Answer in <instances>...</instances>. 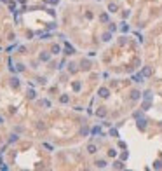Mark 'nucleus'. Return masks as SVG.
Segmentation results:
<instances>
[{
	"mask_svg": "<svg viewBox=\"0 0 162 171\" xmlns=\"http://www.w3.org/2000/svg\"><path fill=\"white\" fill-rule=\"evenodd\" d=\"M71 87H73V91H75V93H78V91H80V87H82V84H80L78 80H75V82L71 84Z\"/></svg>",
	"mask_w": 162,
	"mask_h": 171,
	"instance_id": "obj_10",
	"label": "nucleus"
},
{
	"mask_svg": "<svg viewBox=\"0 0 162 171\" xmlns=\"http://www.w3.org/2000/svg\"><path fill=\"white\" fill-rule=\"evenodd\" d=\"M127 157H129V154H127V152H122V154H120V159H122V161H126Z\"/></svg>",
	"mask_w": 162,
	"mask_h": 171,
	"instance_id": "obj_30",
	"label": "nucleus"
},
{
	"mask_svg": "<svg viewBox=\"0 0 162 171\" xmlns=\"http://www.w3.org/2000/svg\"><path fill=\"white\" fill-rule=\"evenodd\" d=\"M59 101H61V103H68V101H70V96H68V94H61V96H59Z\"/></svg>",
	"mask_w": 162,
	"mask_h": 171,
	"instance_id": "obj_17",
	"label": "nucleus"
},
{
	"mask_svg": "<svg viewBox=\"0 0 162 171\" xmlns=\"http://www.w3.org/2000/svg\"><path fill=\"white\" fill-rule=\"evenodd\" d=\"M152 107V100H145V103L141 105V110H148Z\"/></svg>",
	"mask_w": 162,
	"mask_h": 171,
	"instance_id": "obj_12",
	"label": "nucleus"
},
{
	"mask_svg": "<svg viewBox=\"0 0 162 171\" xmlns=\"http://www.w3.org/2000/svg\"><path fill=\"white\" fill-rule=\"evenodd\" d=\"M59 51H61L59 46H52V47H51V53H52V54H59Z\"/></svg>",
	"mask_w": 162,
	"mask_h": 171,
	"instance_id": "obj_18",
	"label": "nucleus"
},
{
	"mask_svg": "<svg viewBox=\"0 0 162 171\" xmlns=\"http://www.w3.org/2000/svg\"><path fill=\"white\" fill-rule=\"evenodd\" d=\"M87 133H89V128H84V129H82V135L85 136V135H87Z\"/></svg>",
	"mask_w": 162,
	"mask_h": 171,
	"instance_id": "obj_36",
	"label": "nucleus"
},
{
	"mask_svg": "<svg viewBox=\"0 0 162 171\" xmlns=\"http://www.w3.org/2000/svg\"><path fill=\"white\" fill-rule=\"evenodd\" d=\"M113 168H115V169H124V168H126V164H124L122 161H115V162H113Z\"/></svg>",
	"mask_w": 162,
	"mask_h": 171,
	"instance_id": "obj_8",
	"label": "nucleus"
},
{
	"mask_svg": "<svg viewBox=\"0 0 162 171\" xmlns=\"http://www.w3.org/2000/svg\"><path fill=\"white\" fill-rule=\"evenodd\" d=\"M139 98H141V93H139L138 91V89H132V91H131V100H139Z\"/></svg>",
	"mask_w": 162,
	"mask_h": 171,
	"instance_id": "obj_4",
	"label": "nucleus"
},
{
	"mask_svg": "<svg viewBox=\"0 0 162 171\" xmlns=\"http://www.w3.org/2000/svg\"><path fill=\"white\" fill-rule=\"evenodd\" d=\"M94 164H96V168H101V169H103V168H106V162H105V161H96Z\"/></svg>",
	"mask_w": 162,
	"mask_h": 171,
	"instance_id": "obj_19",
	"label": "nucleus"
},
{
	"mask_svg": "<svg viewBox=\"0 0 162 171\" xmlns=\"http://www.w3.org/2000/svg\"><path fill=\"white\" fill-rule=\"evenodd\" d=\"M129 14H131L129 11H124V12H122V18H124V19H126V18H129Z\"/></svg>",
	"mask_w": 162,
	"mask_h": 171,
	"instance_id": "obj_32",
	"label": "nucleus"
},
{
	"mask_svg": "<svg viewBox=\"0 0 162 171\" xmlns=\"http://www.w3.org/2000/svg\"><path fill=\"white\" fill-rule=\"evenodd\" d=\"M120 28H122V32H127V30H129V26H127L126 23H122V26H120Z\"/></svg>",
	"mask_w": 162,
	"mask_h": 171,
	"instance_id": "obj_33",
	"label": "nucleus"
},
{
	"mask_svg": "<svg viewBox=\"0 0 162 171\" xmlns=\"http://www.w3.org/2000/svg\"><path fill=\"white\" fill-rule=\"evenodd\" d=\"M18 138H19L18 135H11V138H9V142H11V143H14V142H18Z\"/></svg>",
	"mask_w": 162,
	"mask_h": 171,
	"instance_id": "obj_28",
	"label": "nucleus"
},
{
	"mask_svg": "<svg viewBox=\"0 0 162 171\" xmlns=\"http://www.w3.org/2000/svg\"><path fill=\"white\" fill-rule=\"evenodd\" d=\"M110 136H113V138H119V131H117V129H110Z\"/></svg>",
	"mask_w": 162,
	"mask_h": 171,
	"instance_id": "obj_24",
	"label": "nucleus"
},
{
	"mask_svg": "<svg viewBox=\"0 0 162 171\" xmlns=\"http://www.w3.org/2000/svg\"><path fill=\"white\" fill-rule=\"evenodd\" d=\"M141 73H143V77H150L152 75V68H150V66H143V70H141Z\"/></svg>",
	"mask_w": 162,
	"mask_h": 171,
	"instance_id": "obj_5",
	"label": "nucleus"
},
{
	"mask_svg": "<svg viewBox=\"0 0 162 171\" xmlns=\"http://www.w3.org/2000/svg\"><path fill=\"white\" fill-rule=\"evenodd\" d=\"M143 98H145V100H152V91H146V93H143Z\"/></svg>",
	"mask_w": 162,
	"mask_h": 171,
	"instance_id": "obj_26",
	"label": "nucleus"
},
{
	"mask_svg": "<svg viewBox=\"0 0 162 171\" xmlns=\"http://www.w3.org/2000/svg\"><path fill=\"white\" fill-rule=\"evenodd\" d=\"M108 30H110V32H112V33H113V32H115V30H117V26H115V25L112 23V25H110V28H108Z\"/></svg>",
	"mask_w": 162,
	"mask_h": 171,
	"instance_id": "obj_34",
	"label": "nucleus"
},
{
	"mask_svg": "<svg viewBox=\"0 0 162 171\" xmlns=\"http://www.w3.org/2000/svg\"><path fill=\"white\" fill-rule=\"evenodd\" d=\"M37 82H39L40 86H44V84H47V79L45 77H39V79H37Z\"/></svg>",
	"mask_w": 162,
	"mask_h": 171,
	"instance_id": "obj_22",
	"label": "nucleus"
},
{
	"mask_svg": "<svg viewBox=\"0 0 162 171\" xmlns=\"http://www.w3.org/2000/svg\"><path fill=\"white\" fill-rule=\"evenodd\" d=\"M136 126H138V129H139V131H145V129H146V121H145V119H139V117H138Z\"/></svg>",
	"mask_w": 162,
	"mask_h": 171,
	"instance_id": "obj_2",
	"label": "nucleus"
},
{
	"mask_svg": "<svg viewBox=\"0 0 162 171\" xmlns=\"http://www.w3.org/2000/svg\"><path fill=\"white\" fill-rule=\"evenodd\" d=\"M65 54H75V49H73L71 46H70V44H65Z\"/></svg>",
	"mask_w": 162,
	"mask_h": 171,
	"instance_id": "obj_7",
	"label": "nucleus"
},
{
	"mask_svg": "<svg viewBox=\"0 0 162 171\" xmlns=\"http://www.w3.org/2000/svg\"><path fill=\"white\" fill-rule=\"evenodd\" d=\"M101 39H103V42H108L110 39H112V32H110V30H108L106 33H103V37H101Z\"/></svg>",
	"mask_w": 162,
	"mask_h": 171,
	"instance_id": "obj_13",
	"label": "nucleus"
},
{
	"mask_svg": "<svg viewBox=\"0 0 162 171\" xmlns=\"http://www.w3.org/2000/svg\"><path fill=\"white\" fill-rule=\"evenodd\" d=\"M87 152H89V154H96V152H98V148H96V145H92V143H91L89 147H87Z\"/></svg>",
	"mask_w": 162,
	"mask_h": 171,
	"instance_id": "obj_16",
	"label": "nucleus"
},
{
	"mask_svg": "<svg viewBox=\"0 0 162 171\" xmlns=\"http://www.w3.org/2000/svg\"><path fill=\"white\" fill-rule=\"evenodd\" d=\"M11 86H12L14 89L19 87V79H18V77H12V79H11Z\"/></svg>",
	"mask_w": 162,
	"mask_h": 171,
	"instance_id": "obj_11",
	"label": "nucleus"
},
{
	"mask_svg": "<svg viewBox=\"0 0 162 171\" xmlns=\"http://www.w3.org/2000/svg\"><path fill=\"white\" fill-rule=\"evenodd\" d=\"M143 73H138V75H132V80H134V82H143Z\"/></svg>",
	"mask_w": 162,
	"mask_h": 171,
	"instance_id": "obj_14",
	"label": "nucleus"
},
{
	"mask_svg": "<svg viewBox=\"0 0 162 171\" xmlns=\"http://www.w3.org/2000/svg\"><path fill=\"white\" fill-rule=\"evenodd\" d=\"M96 115H98V117H105V115H106V110L103 108V107L98 108V110H96Z\"/></svg>",
	"mask_w": 162,
	"mask_h": 171,
	"instance_id": "obj_15",
	"label": "nucleus"
},
{
	"mask_svg": "<svg viewBox=\"0 0 162 171\" xmlns=\"http://www.w3.org/2000/svg\"><path fill=\"white\" fill-rule=\"evenodd\" d=\"M96 133L99 135V133H101V129H99V128H94V129H92V135H96Z\"/></svg>",
	"mask_w": 162,
	"mask_h": 171,
	"instance_id": "obj_35",
	"label": "nucleus"
},
{
	"mask_svg": "<svg viewBox=\"0 0 162 171\" xmlns=\"http://www.w3.org/2000/svg\"><path fill=\"white\" fill-rule=\"evenodd\" d=\"M45 2H47V4H51V5H56L58 2H59V0H45Z\"/></svg>",
	"mask_w": 162,
	"mask_h": 171,
	"instance_id": "obj_31",
	"label": "nucleus"
},
{
	"mask_svg": "<svg viewBox=\"0 0 162 171\" xmlns=\"http://www.w3.org/2000/svg\"><path fill=\"white\" fill-rule=\"evenodd\" d=\"M91 61L89 59H82V61H80V70H84V72H89L91 70Z\"/></svg>",
	"mask_w": 162,
	"mask_h": 171,
	"instance_id": "obj_1",
	"label": "nucleus"
},
{
	"mask_svg": "<svg viewBox=\"0 0 162 171\" xmlns=\"http://www.w3.org/2000/svg\"><path fill=\"white\" fill-rule=\"evenodd\" d=\"M2 122H4V117H0V124H2Z\"/></svg>",
	"mask_w": 162,
	"mask_h": 171,
	"instance_id": "obj_37",
	"label": "nucleus"
},
{
	"mask_svg": "<svg viewBox=\"0 0 162 171\" xmlns=\"http://www.w3.org/2000/svg\"><path fill=\"white\" fill-rule=\"evenodd\" d=\"M68 72L75 73V72H77V65H75V63H70V65H68Z\"/></svg>",
	"mask_w": 162,
	"mask_h": 171,
	"instance_id": "obj_20",
	"label": "nucleus"
},
{
	"mask_svg": "<svg viewBox=\"0 0 162 171\" xmlns=\"http://www.w3.org/2000/svg\"><path fill=\"white\" fill-rule=\"evenodd\" d=\"M108 155H110V157H117V150H115V148H110V150H108Z\"/></svg>",
	"mask_w": 162,
	"mask_h": 171,
	"instance_id": "obj_25",
	"label": "nucleus"
},
{
	"mask_svg": "<svg viewBox=\"0 0 162 171\" xmlns=\"http://www.w3.org/2000/svg\"><path fill=\"white\" fill-rule=\"evenodd\" d=\"M51 54H52V53H40V61H49V59H51Z\"/></svg>",
	"mask_w": 162,
	"mask_h": 171,
	"instance_id": "obj_6",
	"label": "nucleus"
},
{
	"mask_svg": "<svg viewBox=\"0 0 162 171\" xmlns=\"http://www.w3.org/2000/svg\"><path fill=\"white\" fill-rule=\"evenodd\" d=\"M19 2H21V4H25V0H19Z\"/></svg>",
	"mask_w": 162,
	"mask_h": 171,
	"instance_id": "obj_38",
	"label": "nucleus"
},
{
	"mask_svg": "<svg viewBox=\"0 0 162 171\" xmlns=\"http://www.w3.org/2000/svg\"><path fill=\"white\" fill-rule=\"evenodd\" d=\"M99 21H101V23H108V14H101Z\"/></svg>",
	"mask_w": 162,
	"mask_h": 171,
	"instance_id": "obj_21",
	"label": "nucleus"
},
{
	"mask_svg": "<svg viewBox=\"0 0 162 171\" xmlns=\"http://www.w3.org/2000/svg\"><path fill=\"white\" fill-rule=\"evenodd\" d=\"M153 168H155V169H162V161H155V162H153Z\"/></svg>",
	"mask_w": 162,
	"mask_h": 171,
	"instance_id": "obj_23",
	"label": "nucleus"
},
{
	"mask_svg": "<svg viewBox=\"0 0 162 171\" xmlns=\"http://www.w3.org/2000/svg\"><path fill=\"white\" fill-rule=\"evenodd\" d=\"M119 11V5L117 4H108V12H117Z\"/></svg>",
	"mask_w": 162,
	"mask_h": 171,
	"instance_id": "obj_9",
	"label": "nucleus"
},
{
	"mask_svg": "<svg viewBox=\"0 0 162 171\" xmlns=\"http://www.w3.org/2000/svg\"><path fill=\"white\" fill-rule=\"evenodd\" d=\"M40 105H44V107H51V103H49V100H42V101H40Z\"/></svg>",
	"mask_w": 162,
	"mask_h": 171,
	"instance_id": "obj_29",
	"label": "nucleus"
},
{
	"mask_svg": "<svg viewBox=\"0 0 162 171\" xmlns=\"http://www.w3.org/2000/svg\"><path fill=\"white\" fill-rule=\"evenodd\" d=\"M28 98H30V100H35V91H33V89L28 91Z\"/></svg>",
	"mask_w": 162,
	"mask_h": 171,
	"instance_id": "obj_27",
	"label": "nucleus"
},
{
	"mask_svg": "<svg viewBox=\"0 0 162 171\" xmlns=\"http://www.w3.org/2000/svg\"><path fill=\"white\" fill-rule=\"evenodd\" d=\"M98 94L101 96V98H108V96H110V91H108L106 87H99V89H98Z\"/></svg>",
	"mask_w": 162,
	"mask_h": 171,
	"instance_id": "obj_3",
	"label": "nucleus"
}]
</instances>
